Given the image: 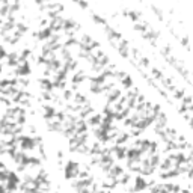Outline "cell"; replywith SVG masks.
Returning a JSON list of instances; mask_svg holds the SVG:
<instances>
[{
	"label": "cell",
	"instance_id": "obj_1",
	"mask_svg": "<svg viewBox=\"0 0 193 193\" xmlns=\"http://www.w3.org/2000/svg\"><path fill=\"white\" fill-rule=\"evenodd\" d=\"M79 164L77 163H68V166H67V169H65V177L71 180V178H76L77 175H79Z\"/></svg>",
	"mask_w": 193,
	"mask_h": 193
},
{
	"label": "cell",
	"instance_id": "obj_2",
	"mask_svg": "<svg viewBox=\"0 0 193 193\" xmlns=\"http://www.w3.org/2000/svg\"><path fill=\"white\" fill-rule=\"evenodd\" d=\"M145 187H147V182L143 181L142 178H136V184H134L133 190H143Z\"/></svg>",
	"mask_w": 193,
	"mask_h": 193
}]
</instances>
